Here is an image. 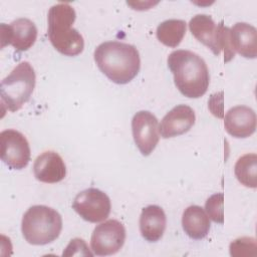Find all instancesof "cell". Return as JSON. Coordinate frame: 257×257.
I'll use <instances>...</instances> for the list:
<instances>
[{"instance_id": "277c9868", "label": "cell", "mask_w": 257, "mask_h": 257, "mask_svg": "<svg viewBox=\"0 0 257 257\" xmlns=\"http://www.w3.org/2000/svg\"><path fill=\"white\" fill-rule=\"evenodd\" d=\"M62 229L60 214L45 205L31 206L23 215L21 231L32 245H46L58 238Z\"/></svg>"}, {"instance_id": "4fadbf2b", "label": "cell", "mask_w": 257, "mask_h": 257, "mask_svg": "<svg viewBox=\"0 0 257 257\" xmlns=\"http://www.w3.org/2000/svg\"><path fill=\"white\" fill-rule=\"evenodd\" d=\"M226 132L237 139H245L255 133V111L246 105H237L230 108L224 118Z\"/></svg>"}, {"instance_id": "2e32d148", "label": "cell", "mask_w": 257, "mask_h": 257, "mask_svg": "<svg viewBox=\"0 0 257 257\" xmlns=\"http://www.w3.org/2000/svg\"><path fill=\"white\" fill-rule=\"evenodd\" d=\"M232 48L245 58L257 56V30L251 24L238 22L230 29Z\"/></svg>"}, {"instance_id": "9a60e30c", "label": "cell", "mask_w": 257, "mask_h": 257, "mask_svg": "<svg viewBox=\"0 0 257 257\" xmlns=\"http://www.w3.org/2000/svg\"><path fill=\"white\" fill-rule=\"evenodd\" d=\"M167 218L164 210L158 205H150L142 210L140 231L142 237L149 242L159 241L165 232Z\"/></svg>"}, {"instance_id": "8992f818", "label": "cell", "mask_w": 257, "mask_h": 257, "mask_svg": "<svg viewBox=\"0 0 257 257\" xmlns=\"http://www.w3.org/2000/svg\"><path fill=\"white\" fill-rule=\"evenodd\" d=\"M189 29L194 37L211 49L215 55L224 51V61L229 62L234 58L235 52L231 46L230 28L223 22L216 24L210 15H195L189 22Z\"/></svg>"}, {"instance_id": "3957f363", "label": "cell", "mask_w": 257, "mask_h": 257, "mask_svg": "<svg viewBox=\"0 0 257 257\" xmlns=\"http://www.w3.org/2000/svg\"><path fill=\"white\" fill-rule=\"evenodd\" d=\"M75 18V10L68 3L55 4L48 11L49 40L53 47L65 56H76L84 48L82 35L71 27Z\"/></svg>"}, {"instance_id": "ffe728a7", "label": "cell", "mask_w": 257, "mask_h": 257, "mask_svg": "<svg viewBox=\"0 0 257 257\" xmlns=\"http://www.w3.org/2000/svg\"><path fill=\"white\" fill-rule=\"evenodd\" d=\"M230 254L234 257L239 256H250L256 255L257 243L252 237H241L231 242Z\"/></svg>"}, {"instance_id": "6da1fadb", "label": "cell", "mask_w": 257, "mask_h": 257, "mask_svg": "<svg viewBox=\"0 0 257 257\" xmlns=\"http://www.w3.org/2000/svg\"><path fill=\"white\" fill-rule=\"evenodd\" d=\"M99 70L112 82L125 84L132 81L141 68L138 49L128 43L106 41L100 43L93 53Z\"/></svg>"}, {"instance_id": "5b68a950", "label": "cell", "mask_w": 257, "mask_h": 257, "mask_svg": "<svg viewBox=\"0 0 257 257\" xmlns=\"http://www.w3.org/2000/svg\"><path fill=\"white\" fill-rule=\"evenodd\" d=\"M35 71L28 61H22L1 81V101L12 112L26 103L34 90Z\"/></svg>"}, {"instance_id": "5bb4252c", "label": "cell", "mask_w": 257, "mask_h": 257, "mask_svg": "<svg viewBox=\"0 0 257 257\" xmlns=\"http://www.w3.org/2000/svg\"><path fill=\"white\" fill-rule=\"evenodd\" d=\"M33 174L36 180L54 184L62 181L66 176V166L62 158L53 151L39 155L33 164Z\"/></svg>"}, {"instance_id": "e0dca14e", "label": "cell", "mask_w": 257, "mask_h": 257, "mask_svg": "<svg viewBox=\"0 0 257 257\" xmlns=\"http://www.w3.org/2000/svg\"><path fill=\"white\" fill-rule=\"evenodd\" d=\"M182 226L185 233L192 239H204L210 231V219L204 209L193 205L185 209L182 216Z\"/></svg>"}, {"instance_id": "d6986e66", "label": "cell", "mask_w": 257, "mask_h": 257, "mask_svg": "<svg viewBox=\"0 0 257 257\" xmlns=\"http://www.w3.org/2000/svg\"><path fill=\"white\" fill-rule=\"evenodd\" d=\"M237 180L247 188L257 187V156L256 154H246L238 159L234 167Z\"/></svg>"}, {"instance_id": "9c48e42d", "label": "cell", "mask_w": 257, "mask_h": 257, "mask_svg": "<svg viewBox=\"0 0 257 257\" xmlns=\"http://www.w3.org/2000/svg\"><path fill=\"white\" fill-rule=\"evenodd\" d=\"M1 160L13 170L24 169L30 161L28 141L16 130H5L0 133Z\"/></svg>"}, {"instance_id": "7a4b0ae2", "label": "cell", "mask_w": 257, "mask_h": 257, "mask_svg": "<svg viewBox=\"0 0 257 257\" xmlns=\"http://www.w3.org/2000/svg\"><path fill=\"white\" fill-rule=\"evenodd\" d=\"M179 91L190 98L203 96L210 83V74L204 59L190 50H175L167 59Z\"/></svg>"}, {"instance_id": "ac0fdd59", "label": "cell", "mask_w": 257, "mask_h": 257, "mask_svg": "<svg viewBox=\"0 0 257 257\" xmlns=\"http://www.w3.org/2000/svg\"><path fill=\"white\" fill-rule=\"evenodd\" d=\"M156 34L161 43L175 48L182 42L186 34V22L180 19L165 20L158 25Z\"/></svg>"}, {"instance_id": "7402d4cb", "label": "cell", "mask_w": 257, "mask_h": 257, "mask_svg": "<svg viewBox=\"0 0 257 257\" xmlns=\"http://www.w3.org/2000/svg\"><path fill=\"white\" fill-rule=\"evenodd\" d=\"M81 248H87L86 243L79 238H75L72 239L70 241V243L67 245V247L65 248V251L63 252V256H70V255H86V253L84 251H81L79 249Z\"/></svg>"}, {"instance_id": "ba28073f", "label": "cell", "mask_w": 257, "mask_h": 257, "mask_svg": "<svg viewBox=\"0 0 257 257\" xmlns=\"http://www.w3.org/2000/svg\"><path fill=\"white\" fill-rule=\"evenodd\" d=\"M125 241L123 225L114 219L97 225L91 235L90 246L93 254L107 256L118 252Z\"/></svg>"}, {"instance_id": "52a82bcc", "label": "cell", "mask_w": 257, "mask_h": 257, "mask_svg": "<svg viewBox=\"0 0 257 257\" xmlns=\"http://www.w3.org/2000/svg\"><path fill=\"white\" fill-rule=\"evenodd\" d=\"M72 208L83 220L98 223L108 217L111 206L110 200L104 192L95 188H88L75 196Z\"/></svg>"}, {"instance_id": "30bf717a", "label": "cell", "mask_w": 257, "mask_h": 257, "mask_svg": "<svg viewBox=\"0 0 257 257\" xmlns=\"http://www.w3.org/2000/svg\"><path fill=\"white\" fill-rule=\"evenodd\" d=\"M158 119L151 111H138L132 119V132L135 144L143 156H149L156 149L160 137Z\"/></svg>"}, {"instance_id": "44dd1931", "label": "cell", "mask_w": 257, "mask_h": 257, "mask_svg": "<svg viewBox=\"0 0 257 257\" xmlns=\"http://www.w3.org/2000/svg\"><path fill=\"white\" fill-rule=\"evenodd\" d=\"M223 202L224 195L223 193H216L208 198L205 203V209L208 213V216L215 223L223 224L224 222V213H223Z\"/></svg>"}, {"instance_id": "8fae6325", "label": "cell", "mask_w": 257, "mask_h": 257, "mask_svg": "<svg viewBox=\"0 0 257 257\" xmlns=\"http://www.w3.org/2000/svg\"><path fill=\"white\" fill-rule=\"evenodd\" d=\"M37 28L30 19L18 18L1 24V47L11 44L17 51L28 50L36 41Z\"/></svg>"}, {"instance_id": "7c38bea8", "label": "cell", "mask_w": 257, "mask_h": 257, "mask_svg": "<svg viewBox=\"0 0 257 257\" xmlns=\"http://www.w3.org/2000/svg\"><path fill=\"white\" fill-rule=\"evenodd\" d=\"M195 120L196 115L193 108L187 104H179L162 118L159 131L164 139L178 137L189 132Z\"/></svg>"}]
</instances>
